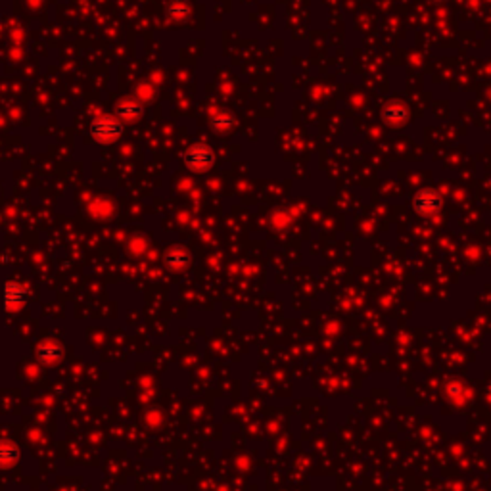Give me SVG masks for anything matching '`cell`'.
Segmentation results:
<instances>
[{
  "mask_svg": "<svg viewBox=\"0 0 491 491\" xmlns=\"http://www.w3.org/2000/svg\"><path fill=\"white\" fill-rule=\"evenodd\" d=\"M185 163L190 171L196 173H204V171L211 169L215 163V154L207 144L198 143L194 146H190L185 154Z\"/></svg>",
  "mask_w": 491,
  "mask_h": 491,
  "instance_id": "6da1fadb",
  "label": "cell"
},
{
  "mask_svg": "<svg viewBox=\"0 0 491 491\" xmlns=\"http://www.w3.org/2000/svg\"><path fill=\"white\" fill-rule=\"evenodd\" d=\"M90 133L94 134L98 140H102V143H109V140H116L117 136L123 133V125L117 119H114V117H100V119H96L92 123Z\"/></svg>",
  "mask_w": 491,
  "mask_h": 491,
  "instance_id": "7a4b0ae2",
  "label": "cell"
},
{
  "mask_svg": "<svg viewBox=\"0 0 491 491\" xmlns=\"http://www.w3.org/2000/svg\"><path fill=\"white\" fill-rule=\"evenodd\" d=\"M412 206H415V211L420 215H434L438 213L439 207H441V198L436 190H420L419 194L415 196L412 200Z\"/></svg>",
  "mask_w": 491,
  "mask_h": 491,
  "instance_id": "3957f363",
  "label": "cell"
},
{
  "mask_svg": "<svg viewBox=\"0 0 491 491\" xmlns=\"http://www.w3.org/2000/svg\"><path fill=\"white\" fill-rule=\"evenodd\" d=\"M409 119V109L407 106H403L401 102H390L382 107V121L386 125L401 127L407 123Z\"/></svg>",
  "mask_w": 491,
  "mask_h": 491,
  "instance_id": "277c9868",
  "label": "cell"
},
{
  "mask_svg": "<svg viewBox=\"0 0 491 491\" xmlns=\"http://www.w3.org/2000/svg\"><path fill=\"white\" fill-rule=\"evenodd\" d=\"M167 14L175 19H185L188 14H190V6H188L185 0H173L169 6H167Z\"/></svg>",
  "mask_w": 491,
  "mask_h": 491,
  "instance_id": "5b68a950",
  "label": "cell"
},
{
  "mask_svg": "<svg viewBox=\"0 0 491 491\" xmlns=\"http://www.w3.org/2000/svg\"><path fill=\"white\" fill-rule=\"evenodd\" d=\"M211 125H213L215 131H223V133L231 131L234 127V117L229 112H223V114H219L211 119Z\"/></svg>",
  "mask_w": 491,
  "mask_h": 491,
  "instance_id": "8992f818",
  "label": "cell"
},
{
  "mask_svg": "<svg viewBox=\"0 0 491 491\" xmlns=\"http://www.w3.org/2000/svg\"><path fill=\"white\" fill-rule=\"evenodd\" d=\"M23 300V290L18 284H10L6 288V302L8 304H18Z\"/></svg>",
  "mask_w": 491,
  "mask_h": 491,
  "instance_id": "52a82bcc",
  "label": "cell"
},
{
  "mask_svg": "<svg viewBox=\"0 0 491 491\" xmlns=\"http://www.w3.org/2000/svg\"><path fill=\"white\" fill-rule=\"evenodd\" d=\"M117 114L121 117H127V119H133V117L140 114V106H136V104H125V106H121L117 109Z\"/></svg>",
  "mask_w": 491,
  "mask_h": 491,
  "instance_id": "ba28073f",
  "label": "cell"
}]
</instances>
